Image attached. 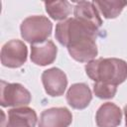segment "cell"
<instances>
[{"instance_id":"obj_16","label":"cell","mask_w":127,"mask_h":127,"mask_svg":"<svg viewBox=\"0 0 127 127\" xmlns=\"http://www.w3.org/2000/svg\"><path fill=\"white\" fill-rule=\"evenodd\" d=\"M124 114H125V125L127 127V104L124 106Z\"/></svg>"},{"instance_id":"obj_11","label":"cell","mask_w":127,"mask_h":127,"mask_svg":"<svg viewBox=\"0 0 127 127\" xmlns=\"http://www.w3.org/2000/svg\"><path fill=\"white\" fill-rule=\"evenodd\" d=\"M122 119L121 109L112 102L103 103L96 111L95 121L98 127H117Z\"/></svg>"},{"instance_id":"obj_9","label":"cell","mask_w":127,"mask_h":127,"mask_svg":"<svg viewBox=\"0 0 127 127\" xmlns=\"http://www.w3.org/2000/svg\"><path fill=\"white\" fill-rule=\"evenodd\" d=\"M58 48L52 40H47L40 44L31 45V61L38 65H48L55 62Z\"/></svg>"},{"instance_id":"obj_7","label":"cell","mask_w":127,"mask_h":127,"mask_svg":"<svg viewBox=\"0 0 127 127\" xmlns=\"http://www.w3.org/2000/svg\"><path fill=\"white\" fill-rule=\"evenodd\" d=\"M74 18L80 21L94 32H98V29L102 25V20L99 16L97 8L93 2L79 1L76 2L73 8Z\"/></svg>"},{"instance_id":"obj_1","label":"cell","mask_w":127,"mask_h":127,"mask_svg":"<svg viewBox=\"0 0 127 127\" xmlns=\"http://www.w3.org/2000/svg\"><path fill=\"white\" fill-rule=\"evenodd\" d=\"M87 76L94 82L118 85L127 79V63L116 58H99L85 64Z\"/></svg>"},{"instance_id":"obj_8","label":"cell","mask_w":127,"mask_h":127,"mask_svg":"<svg viewBox=\"0 0 127 127\" xmlns=\"http://www.w3.org/2000/svg\"><path fill=\"white\" fill-rule=\"evenodd\" d=\"M72 114L66 107H52L41 113L39 127H68Z\"/></svg>"},{"instance_id":"obj_15","label":"cell","mask_w":127,"mask_h":127,"mask_svg":"<svg viewBox=\"0 0 127 127\" xmlns=\"http://www.w3.org/2000/svg\"><path fill=\"white\" fill-rule=\"evenodd\" d=\"M93 92L95 96L101 99L113 98L117 92V85L104 83V82H94Z\"/></svg>"},{"instance_id":"obj_13","label":"cell","mask_w":127,"mask_h":127,"mask_svg":"<svg viewBox=\"0 0 127 127\" xmlns=\"http://www.w3.org/2000/svg\"><path fill=\"white\" fill-rule=\"evenodd\" d=\"M95 7L99 9L101 14L106 19H114L119 16L124 7L127 5V1L122 0H101L93 2Z\"/></svg>"},{"instance_id":"obj_5","label":"cell","mask_w":127,"mask_h":127,"mask_svg":"<svg viewBox=\"0 0 127 127\" xmlns=\"http://www.w3.org/2000/svg\"><path fill=\"white\" fill-rule=\"evenodd\" d=\"M28 56V49L24 42L20 40H11L3 45L1 49V64L10 68L22 66Z\"/></svg>"},{"instance_id":"obj_3","label":"cell","mask_w":127,"mask_h":127,"mask_svg":"<svg viewBox=\"0 0 127 127\" xmlns=\"http://www.w3.org/2000/svg\"><path fill=\"white\" fill-rule=\"evenodd\" d=\"M52 22L43 15L27 17L20 26L21 37L31 45L47 41L52 34Z\"/></svg>"},{"instance_id":"obj_4","label":"cell","mask_w":127,"mask_h":127,"mask_svg":"<svg viewBox=\"0 0 127 127\" xmlns=\"http://www.w3.org/2000/svg\"><path fill=\"white\" fill-rule=\"evenodd\" d=\"M30 91L21 83H10L1 80L0 104L3 107H22L31 102Z\"/></svg>"},{"instance_id":"obj_10","label":"cell","mask_w":127,"mask_h":127,"mask_svg":"<svg viewBox=\"0 0 127 127\" xmlns=\"http://www.w3.org/2000/svg\"><path fill=\"white\" fill-rule=\"evenodd\" d=\"M92 99L91 90L88 85L83 82L73 83L66 92V101L69 106L74 109L86 108Z\"/></svg>"},{"instance_id":"obj_2","label":"cell","mask_w":127,"mask_h":127,"mask_svg":"<svg viewBox=\"0 0 127 127\" xmlns=\"http://www.w3.org/2000/svg\"><path fill=\"white\" fill-rule=\"evenodd\" d=\"M96 34L77 19L67 18L57 24L55 37L62 46L69 48L83 40L96 38Z\"/></svg>"},{"instance_id":"obj_14","label":"cell","mask_w":127,"mask_h":127,"mask_svg":"<svg viewBox=\"0 0 127 127\" xmlns=\"http://www.w3.org/2000/svg\"><path fill=\"white\" fill-rule=\"evenodd\" d=\"M44 4L49 16L57 21H64L67 19V17L71 13V5L67 1L45 2Z\"/></svg>"},{"instance_id":"obj_6","label":"cell","mask_w":127,"mask_h":127,"mask_svg":"<svg viewBox=\"0 0 127 127\" xmlns=\"http://www.w3.org/2000/svg\"><path fill=\"white\" fill-rule=\"evenodd\" d=\"M42 82L45 91L51 96H61L67 86L66 74L58 67H51L43 71Z\"/></svg>"},{"instance_id":"obj_12","label":"cell","mask_w":127,"mask_h":127,"mask_svg":"<svg viewBox=\"0 0 127 127\" xmlns=\"http://www.w3.org/2000/svg\"><path fill=\"white\" fill-rule=\"evenodd\" d=\"M36 123V111L28 106L14 107L8 111L6 127H35Z\"/></svg>"}]
</instances>
